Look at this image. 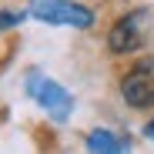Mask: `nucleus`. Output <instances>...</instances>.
<instances>
[{
  "instance_id": "obj_1",
  "label": "nucleus",
  "mask_w": 154,
  "mask_h": 154,
  "mask_svg": "<svg viewBox=\"0 0 154 154\" xmlns=\"http://www.w3.org/2000/svg\"><path fill=\"white\" fill-rule=\"evenodd\" d=\"M30 14L44 23H57V27H91L94 23V14L70 0H34Z\"/></svg>"
},
{
  "instance_id": "obj_2",
  "label": "nucleus",
  "mask_w": 154,
  "mask_h": 154,
  "mask_svg": "<svg viewBox=\"0 0 154 154\" xmlns=\"http://www.w3.org/2000/svg\"><path fill=\"white\" fill-rule=\"evenodd\" d=\"M27 94H30L54 121H64V117L70 114L74 97H70L60 84H54L50 77H44V74H30V77H27Z\"/></svg>"
},
{
  "instance_id": "obj_3",
  "label": "nucleus",
  "mask_w": 154,
  "mask_h": 154,
  "mask_svg": "<svg viewBox=\"0 0 154 154\" xmlns=\"http://www.w3.org/2000/svg\"><path fill=\"white\" fill-rule=\"evenodd\" d=\"M147 20H151L147 10H134V14L121 17L114 23L111 37H107L111 50H114V54H131V50H137L144 44V34H147Z\"/></svg>"
},
{
  "instance_id": "obj_4",
  "label": "nucleus",
  "mask_w": 154,
  "mask_h": 154,
  "mask_svg": "<svg viewBox=\"0 0 154 154\" xmlns=\"http://www.w3.org/2000/svg\"><path fill=\"white\" fill-rule=\"evenodd\" d=\"M121 94L131 107H151L154 104V67H137L124 77Z\"/></svg>"
},
{
  "instance_id": "obj_5",
  "label": "nucleus",
  "mask_w": 154,
  "mask_h": 154,
  "mask_svg": "<svg viewBox=\"0 0 154 154\" xmlns=\"http://www.w3.org/2000/svg\"><path fill=\"white\" fill-rule=\"evenodd\" d=\"M87 147L91 154H127V141L117 137L114 131H91Z\"/></svg>"
},
{
  "instance_id": "obj_6",
  "label": "nucleus",
  "mask_w": 154,
  "mask_h": 154,
  "mask_svg": "<svg viewBox=\"0 0 154 154\" xmlns=\"http://www.w3.org/2000/svg\"><path fill=\"white\" fill-rule=\"evenodd\" d=\"M20 20H23V14H0V30L14 27V23H20Z\"/></svg>"
},
{
  "instance_id": "obj_7",
  "label": "nucleus",
  "mask_w": 154,
  "mask_h": 154,
  "mask_svg": "<svg viewBox=\"0 0 154 154\" xmlns=\"http://www.w3.org/2000/svg\"><path fill=\"white\" fill-rule=\"evenodd\" d=\"M147 137H154V121H151V124H147Z\"/></svg>"
}]
</instances>
